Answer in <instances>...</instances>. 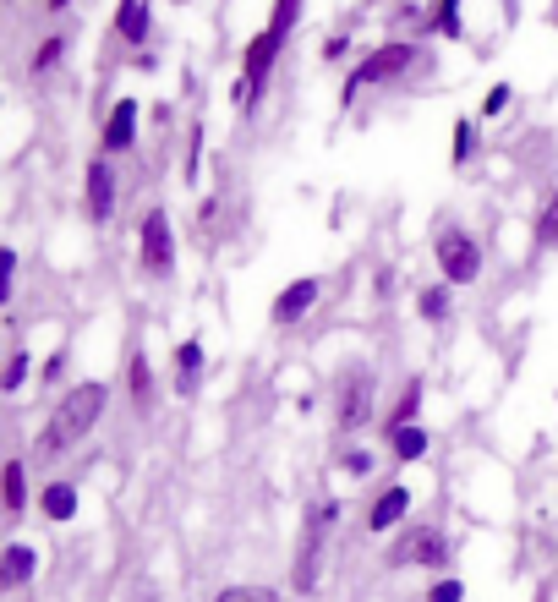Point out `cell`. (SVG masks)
Wrapping results in <instances>:
<instances>
[{
  "label": "cell",
  "instance_id": "31",
  "mask_svg": "<svg viewBox=\"0 0 558 602\" xmlns=\"http://www.w3.org/2000/svg\"><path fill=\"white\" fill-rule=\"evenodd\" d=\"M61 6H72V0H50V11H61Z\"/></svg>",
  "mask_w": 558,
  "mask_h": 602
},
{
  "label": "cell",
  "instance_id": "10",
  "mask_svg": "<svg viewBox=\"0 0 558 602\" xmlns=\"http://www.w3.org/2000/svg\"><path fill=\"white\" fill-rule=\"evenodd\" d=\"M137 137V99H115L110 121H104V154H126Z\"/></svg>",
  "mask_w": 558,
  "mask_h": 602
},
{
  "label": "cell",
  "instance_id": "20",
  "mask_svg": "<svg viewBox=\"0 0 558 602\" xmlns=\"http://www.w3.org/2000/svg\"><path fill=\"white\" fill-rule=\"evenodd\" d=\"M455 11H460V0H438L433 17H427V28H438L444 39H460V17H455Z\"/></svg>",
  "mask_w": 558,
  "mask_h": 602
},
{
  "label": "cell",
  "instance_id": "9",
  "mask_svg": "<svg viewBox=\"0 0 558 602\" xmlns=\"http://www.w3.org/2000/svg\"><path fill=\"white\" fill-rule=\"evenodd\" d=\"M405 509H411V488H383L378 499H372V509H367V531H394L405 520Z\"/></svg>",
  "mask_w": 558,
  "mask_h": 602
},
{
  "label": "cell",
  "instance_id": "7",
  "mask_svg": "<svg viewBox=\"0 0 558 602\" xmlns=\"http://www.w3.org/2000/svg\"><path fill=\"white\" fill-rule=\"evenodd\" d=\"M83 208H88V219H93V225H104V219H110V208H115V170H110V154L88 159Z\"/></svg>",
  "mask_w": 558,
  "mask_h": 602
},
{
  "label": "cell",
  "instance_id": "1",
  "mask_svg": "<svg viewBox=\"0 0 558 602\" xmlns=\"http://www.w3.org/2000/svg\"><path fill=\"white\" fill-rule=\"evenodd\" d=\"M104 400H110V389L93 384V378H88V384H77V389H66L61 405L50 411V422H44V433H39V455L55 460V455H66L77 438H88L93 422L104 416Z\"/></svg>",
  "mask_w": 558,
  "mask_h": 602
},
{
  "label": "cell",
  "instance_id": "3",
  "mask_svg": "<svg viewBox=\"0 0 558 602\" xmlns=\"http://www.w3.org/2000/svg\"><path fill=\"white\" fill-rule=\"evenodd\" d=\"M411 61H416V44H383V50H372L362 66H356L351 77H345V104H351L362 88L372 83H389V77H405L411 72Z\"/></svg>",
  "mask_w": 558,
  "mask_h": 602
},
{
  "label": "cell",
  "instance_id": "24",
  "mask_svg": "<svg viewBox=\"0 0 558 602\" xmlns=\"http://www.w3.org/2000/svg\"><path fill=\"white\" fill-rule=\"evenodd\" d=\"M28 351H17V356H11V362H6V378H0V389H6V395H11V389H22V378H28Z\"/></svg>",
  "mask_w": 558,
  "mask_h": 602
},
{
  "label": "cell",
  "instance_id": "18",
  "mask_svg": "<svg viewBox=\"0 0 558 602\" xmlns=\"http://www.w3.org/2000/svg\"><path fill=\"white\" fill-rule=\"evenodd\" d=\"M28 504V482H22V460H6V515H22Z\"/></svg>",
  "mask_w": 558,
  "mask_h": 602
},
{
  "label": "cell",
  "instance_id": "30",
  "mask_svg": "<svg viewBox=\"0 0 558 602\" xmlns=\"http://www.w3.org/2000/svg\"><path fill=\"white\" fill-rule=\"evenodd\" d=\"M504 104H509V83H498L493 94H487V104H482V115H498V110H504Z\"/></svg>",
  "mask_w": 558,
  "mask_h": 602
},
{
  "label": "cell",
  "instance_id": "13",
  "mask_svg": "<svg viewBox=\"0 0 558 602\" xmlns=\"http://www.w3.org/2000/svg\"><path fill=\"white\" fill-rule=\"evenodd\" d=\"M33 570H39L33 548H28V542H11L6 559H0V581H6V586H28V581H33Z\"/></svg>",
  "mask_w": 558,
  "mask_h": 602
},
{
  "label": "cell",
  "instance_id": "22",
  "mask_svg": "<svg viewBox=\"0 0 558 602\" xmlns=\"http://www.w3.org/2000/svg\"><path fill=\"white\" fill-rule=\"evenodd\" d=\"M537 241L542 247H558V192L548 198V208H542V219H537Z\"/></svg>",
  "mask_w": 558,
  "mask_h": 602
},
{
  "label": "cell",
  "instance_id": "26",
  "mask_svg": "<svg viewBox=\"0 0 558 602\" xmlns=\"http://www.w3.org/2000/svg\"><path fill=\"white\" fill-rule=\"evenodd\" d=\"M427 602H465V586L460 581H438L433 592H427Z\"/></svg>",
  "mask_w": 558,
  "mask_h": 602
},
{
  "label": "cell",
  "instance_id": "4",
  "mask_svg": "<svg viewBox=\"0 0 558 602\" xmlns=\"http://www.w3.org/2000/svg\"><path fill=\"white\" fill-rule=\"evenodd\" d=\"M433 252H438V269H444L449 285H471L476 274H482V247H476V236H465V230L433 236Z\"/></svg>",
  "mask_w": 558,
  "mask_h": 602
},
{
  "label": "cell",
  "instance_id": "14",
  "mask_svg": "<svg viewBox=\"0 0 558 602\" xmlns=\"http://www.w3.org/2000/svg\"><path fill=\"white\" fill-rule=\"evenodd\" d=\"M115 33H121L126 44L148 39V6H143V0H121V6H115Z\"/></svg>",
  "mask_w": 558,
  "mask_h": 602
},
{
  "label": "cell",
  "instance_id": "17",
  "mask_svg": "<svg viewBox=\"0 0 558 602\" xmlns=\"http://www.w3.org/2000/svg\"><path fill=\"white\" fill-rule=\"evenodd\" d=\"M394 444V460H422L427 455V433L422 427H400V433H389Z\"/></svg>",
  "mask_w": 558,
  "mask_h": 602
},
{
  "label": "cell",
  "instance_id": "21",
  "mask_svg": "<svg viewBox=\"0 0 558 602\" xmlns=\"http://www.w3.org/2000/svg\"><path fill=\"white\" fill-rule=\"evenodd\" d=\"M61 50H66V39H61V33H50V39H44L39 50H33V72L44 77V72H50L55 61H61Z\"/></svg>",
  "mask_w": 558,
  "mask_h": 602
},
{
  "label": "cell",
  "instance_id": "19",
  "mask_svg": "<svg viewBox=\"0 0 558 602\" xmlns=\"http://www.w3.org/2000/svg\"><path fill=\"white\" fill-rule=\"evenodd\" d=\"M416 312H422L427 323H438V318H449V291L444 285H427L422 296H416Z\"/></svg>",
  "mask_w": 558,
  "mask_h": 602
},
{
  "label": "cell",
  "instance_id": "15",
  "mask_svg": "<svg viewBox=\"0 0 558 602\" xmlns=\"http://www.w3.org/2000/svg\"><path fill=\"white\" fill-rule=\"evenodd\" d=\"M416 405H422V378H411V384H405V395H400V405L389 411L383 433H400V427H416Z\"/></svg>",
  "mask_w": 558,
  "mask_h": 602
},
{
  "label": "cell",
  "instance_id": "28",
  "mask_svg": "<svg viewBox=\"0 0 558 602\" xmlns=\"http://www.w3.org/2000/svg\"><path fill=\"white\" fill-rule=\"evenodd\" d=\"M465 159H471V121L455 126V165H465Z\"/></svg>",
  "mask_w": 558,
  "mask_h": 602
},
{
  "label": "cell",
  "instance_id": "12",
  "mask_svg": "<svg viewBox=\"0 0 558 602\" xmlns=\"http://www.w3.org/2000/svg\"><path fill=\"white\" fill-rule=\"evenodd\" d=\"M203 384V340H181L176 345V395H197Z\"/></svg>",
  "mask_w": 558,
  "mask_h": 602
},
{
  "label": "cell",
  "instance_id": "25",
  "mask_svg": "<svg viewBox=\"0 0 558 602\" xmlns=\"http://www.w3.org/2000/svg\"><path fill=\"white\" fill-rule=\"evenodd\" d=\"M126 384H132V395H137V400L148 395V362H143L137 351H132V367H126Z\"/></svg>",
  "mask_w": 558,
  "mask_h": 602
},
{
  "label": "cell",
  "instance_id": "16",
  "mask_svg": "<svg viewBox=\"0 0 558 602\" xmlns=\"http://www.w3.org/2000/svg\"><path fill=\"white\" fill-rule=\"evenodd\" d=\"M44 515L50 520H72L77 515V488L72 482H50V488H44Z\"/></svg>",
  "mask_w": 558,
  "mask_h": 602
},
{
  "label": "cell",
  "instance_id": "6",
  "mask_svg": "<svg viewBox=\"0 0 558 602\" xmlns=\"http://www.w3.org/2000/svg\"><path fill=\"white\" fill-rule=\"evenodd\" d=\"M449 559V542L438 537L433 526H416V531H405L400 542H394V553H389V564H444Z\"/></svg>",
  "mask_w": 558,
  "mask_h": 602
},
{
  "label": "cell",
  "instance_id": "5",
  "mask_svg": "<svg viewBox=\"0 0 558 602\" xmlns=\"http://www.w3.org/2000/svg\"><path fill=\"white\" fill-rule=\"evenodd\" d=\"M143 269L154 274V280L176 269V236H170L165 208H148V219H143Z\"/></svg>",
  "mask_w": 558,
  "mask_h": 602
},
{
  "label": "cell",
  "instance_id": "27",
  "mask_svg": "<svg viewBox=\"0 0 558 602\" xmlns=\"http://www.w3.org/2000/svg\"><path fill=\"white\" fill-rule=\"evenodd\" d=\"M11 274H17V252L6 247V252H0V301L11 296Z\"/></svg>",
  "mask_w": 558,
  "mask_h": 602
},
{
  "label": "cell",
  "instance_id": "11",
  "mask_svg": "<svg viewBox=\"0 0 558 602\" xmlns=\"http://www.w3.org/2000/svg\"><path fill=\"white\" fill-rule=\"evenodd\" d=\"M372 416V378L367 373H356L351 384H345V395H340V427L351 433V427H362Z\"/></svg>",
  "mask_w": 558,
  "mask_h": 602
},
{
  "label": "cell",
  "instance_id": "23",
  "mask_svg": "<svg viewBox=\"0 0 558 602\" xmlns=\"http://www.w3.org/2000/svg\"><path fill=\"white\" fill-rule=\"evenodd\" d=\"M214 602H279V592H269V586H230Z\"/></svg>",
  "mask_w": 558,
  "mask_h": 602
},
{
  "label": "cell",
  "instance_id": "2",
  "mask_svg": "<svg viewBox=\"0 0 558 602\" xmlns=\"http://www.w3.org/2000/svg\"><path fill=\"white\" fill-rule=\"evenodd\" d=\"M296 11H301V0H274L269 33H258V39L247 44V55H241V88H236V99L247 104V110H252V99L263 94V83H269V66H274L279 44L290 39V28H296Z\"/></svg>",
  "mask_w": 558,
  "mask_h": 602
},
{
  "label": "cell",
  "instance_id": "29",
  "mask_svg": "<svg viewBox=\"0 0 558 602\" xmlns=\"http://www.w3.org/2000/svg\"><path fill=\"white\" fill-rule=\"evenodd\" d=\"M345 471H351V477H367V471H372V455H367V449H351V455H345Z\"/></svg>",
  "mask_w": 558,
  "mask_h": 602
},
{
  "label": "cell",
  "instance_id": "8",
  "mask_svg": "<svg viewBox=\"0 0 558 602\" xmlns=\"http://www.w3.org/2000/svg\"><path fill=\"white\" fill-rule=\"evenodd\" d=\"M318 296H323V280H312V274H307V280H290L285 291L274 296V323L285 329V323L307 318V312H312V301H318Z\"/></svg>",
  "mask_w": 558,
  "mask_h": 602
}]
</instances>
